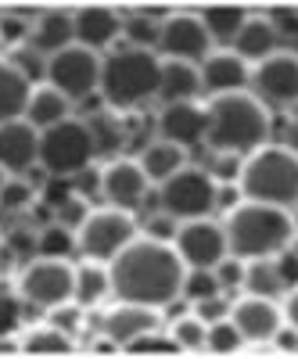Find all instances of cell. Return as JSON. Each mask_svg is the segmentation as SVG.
<instances>
[{"instance_id":"3","label":"cell","mask_w":298,"mask_h":359,"mask_svg":"<svg viewBox=\"0 0 298 359\" xmlns=\"http://www.w3.org/2000/svg\"><path fill=\"white\" fill-rule=\"evenodd\" d=\"M208 111L205 137L216 151H259L266 133H270V115H266L262 101L252 94H216Z\"/></svg>"},{"instance_id":"20","label":"cell","mask_w":298,"mask_h":359,"mask_svg":"<svg viewBox=\"0 0 298 359\" xmlns=\"http://www.w3.org/2000/svg\"><path fill=\"white\" fill-rule=\"evenodd\" d=\"M72 18H76V43L79 47H90V50L108 47L118 36V25H123L111 8H83Z\"/></svg>"},{"instance_id":"43","label":"cell","mask_w":298,"mask_h":359,"mask_svg":"<svg viewBox=\"0 0 298 359\" xmlns=\"http://www.w3.org/2000/svg\"><path fill=\"white\" fill-rule=\"evenodd\" d=\"M216 277H219V287H237V284H241L245 280V266L241 262H237V259H219L216 262Z\"/></svg>"},{"instance_id":"17","label":"cell","mask_w":298,"mask_h":359,"mask_svg":"<svg viewBox=\"0 0 298 359\" xmlns=\"http://www.w3.org/2000/svg\"><path fill=\"white\" fill-rule=\"evenodd\" d=\"M101 331L115 341V345H130L133 338L147 334V331H158V309L155 306H137V302H123L108 309Z\"/></svg>"},{"instance_id":"1","label":"cell","mask_w":298,"mask_h":359,"mask_svg":"<svg viewBox=\"0 0 298 359\" xmlns=\"http://www.w3.org/2000/svg\"><path fill=\"white\" fill-rule=\"evenodd\" d=\"M184 259L162 241H130L108 266L111 294L118 302L137 306H169L184 291Z\"/></svg>"},{"instance_id":"35","label":"cell","mask_w":298,"mask_h":359,"mask_svg":"<svg viewBox=\"0 0 298 359\" xmlns=\"http://www.w3.org/2000/svg\"><path fill=\"white\" fill-rule=\"evenodd\" d=\"M18 320H22V302H18V294L8 291V287H0V338H8L18 331Z\"/></svg>"},{"instance_id":"32","label":"cell","mask_w":298,"mask_h":359,"mask_svg":"<svg viewBox=\"0 0 298 359\" xmlns=\"http://www.w3.org/2000/svg\"><path fill=\"white\" fill-rule=\"evenodd\" d=\"M205 345L212 352H237L245 345V334L237 331L233 320H216L212 327H208V334H205Z\"/></svg>"},{"instance_id":"19","label":"cell","mask_w":298,"mask_h":359,"mask_svg":"<svg viewBox=\"0 0 298 359\" xmlns=\"http://www.w3.org/2000/svg\"><path fill=\"white\" fill-rule=\"evenodd\" d=\"M201 86L216 90V94H237L248 86V65L237 50H216L205 57L201 65Z\"/></svg>"},{"instance_id":"51","label":"cell","mask_w":298,"mask_h":359,"mask_svg":"<svg viewBox=\"0 0 298 359\" xmlns=\"http://www.w3.org/2000/svg\"><path fill=\"white\" fill-rule=\"evenodd\" d=\"M147 230H151V237H176V226H172V216H155L151 223H147Z\"/></svg>"},{"instance_id":"14","label":"cell","mask_w":298,"mask_h":359,"mask_svg":"<svg viewBox=\"0 0 298 359\" xmlns=\"http://www.w3.org/2000/svg\"><path fill=\"white\" fill-rule=\"evenodd\" d=\"M255 86L266 101L291 104L298 101V54H270L255 69Z\"/></svg>"},{"instance_id":"50","label":"cell","mask_w":298,"mask_h":359,"mask_svg":"<svg viewBox=\"0 0 298 359\" xmlns=\"http://www.w3.org/2000/svg\"><path fill=\"white\" fill-rule=\"evenodd\" d=\"M22 36H25L22 18H0V40H22Z\"/></svg>"},{"instance_id":"28","label":"cell","mask_w":298,"mask_h":359,"mask_svg":"<svg viewBox=\"0 0 298 359\" xmlns=\"http://www.w3.org/2000/svg\"><path fill=\"white\" fill-rule=\"evenodd\" d=\"M83 123H86V130H90L94 155H111V151H118V147H123L126 133H123V123H118L115 111L101 108V111H94L90 118H83Z\"/></svg>"},{"instance_id":"26","label":"cell","mask_w":298,"mask_h":359,"mask_svg":"<svg viewBox=\"0 0 298 359\" xmlns=\"http://www.w3.org/2000/svg\"><path fill=\"white\" fill-rule=\"evenodd\" d=\"M201 90V72L191 65V62H165L162 65V86L158 94L172 104V101H191L194 94Z\"/></svg>"},{"instance_id":"56","label":"cell","mask_w":298,"mask_h":359,"mask_svg":"<svg viewBox=\"0 0 298 359\" xmlns=\"http://www.w3.org/2000/svg\"><path fill=\"white\" fill-rule=\"evenodd\" d=\"M94 352H97V355H115V341H111V338H108V341H97Z\"/></svg>"},{"instance_id":"4","label":"cell","mask_w":298,"mask_h":359,"mask_svg":"<svg viewBox=\"0 0 298 359\" xmlns=\"http://www.w3.org/2000/svg\"><path fill=\"white\" fill-rule=\"evenodd\" d=\"M245 201L262 205H294L298 201V155L287 147H259L237 172Z\"/></svg>"},{"instance_id":"22","label":"cell","mask_w":298,"mask_h":359,"mask_svg":"<svg viewBox=\"0 0 298 359\" xmlns=\"http://www.w3.org/2000/svg\"><path fill=\"white\" fill-rule=\"evenodd\" d=\"M76 43V18L65 15V11H47L36 18V29H33V50L36 54H62L65 47Z\"/></svg>"},{"instance_id":"11","label":"cell","mask_w":298,"mask_h":359,"mask_svg":"<svg viewBox=\"0 0 298 359\" xmlns=\"http://www.w3.org/2000/svg\"><path fill=\"white\" fill-rule=\"evenodd\" d=\"M176 252L184 266L194 269H212L230 248H226V230L212 219H184L176 226Z\"/></svg>"},{"instance_id":"41","label":"cell","mask_w":298,"mask_h":359,"mask_svg":"<svg viewBox=\"0 0 298 359\" xmlns=\"http://www.w3.org/2000/svg\"><path fill=\"white\" fill-rule=\"evenodd\" d=\"M11 65H18V69H22L29 79L47 76V62H40V54H36L33 47H29V50H22V47H18V50L11 54Z\"/></svg>"},{"instance_id":"36","label":"cell","mask_w":298,"mask_h":359,"mask_svg":"<svg viewBox=\"0 0 298 359\" xmlns=\"http://www.w3.org/2000/svg\"><path fill=\"white\" fill-rule=\"evenodd\" d=\"M184 291L187 298H208V294H219V277L212 273V269H194L191 277H184Z\"/></svg>"},{"instance_id":"5","label":"cell","mask_w":298,"mask_h":359,"mask_svg":"<svg viewBox=\"0 0 298 359\" xmlns=\"http://www.w3.org/2000/svg\"><path fill=\"white\" fill-rule=\"evenodd\" d=\"M162 86V62L144 47H123L101 65V90L104 101L115 108H133L147 101Z\"/></svg>"},{"instance_id":"57","label":"cell","mask_w":298,"mask_h":359,"mask_svg":"<svg viewBox=\"0 0 298 359\" xmlns=\"http://www.w3.org/2000/svg\"><path fill=\"white\" fill-rule=\"evenodd\" d=\"M4 184H8V169H4V165H0V187H4Z\"/></svg>"},{"instance_id":"7","label":"cell","mask_w":298,"mask_h":359,"mask_svg":"<svg viewBox=\"0 0 298 359\" xmlns=\"http://www.w3.org/2000/svg\"><path fill=\"white\" fill-rule=\"evenodd\" d=\"M47 83L54 90H62L69 101L90 97L101 86V57H97V50L72 43L62 54H54L47 62Z\"/></svg>"},{"instance_id":"58","label":"cell","mask_w":298,"mask_h":359,"mask_svg":"<svg viewBox=\"0 0 298 359\" xmlns=\"http://www.w3.org/2000/svg\"><path fill=\"white\" fill-rule=\"evenodd\" d=\"M291 43H294V54H298V33H294V36H291Z\"/></svg>"},{"instance_id":"37","label":"cell","mask_w":298,"mask_h":359,"mask_svg":"<svg viewBox=\"0 0 298 359\" xmlns=\"http://www.w3.org/2000/svg\"><path fill=\"white\" fill-rule=\"evenodd\" d=\"M40 252L43 255H54V259H62L72 252V237H69V226H47L40 233Z\"/></svg>"},{"instance_id":"27","label":"cell","mask_w":298,"mask_h":359,"mask_svg":"<svg viewBox=\"0 0 298 359\" xmlns=\"http://www.w3.org/2000/svg\"><path fill=\"white\" fill-rule=\"evenodd\" d=\"M72 348H76L72 334L62 331L57 323H40L33 331H25V338H22V352H29V355H69Z\"/></svg>"},{"instance_id":"39","label":"cell","mask_w":298,"mask_h":359,"mask_svg":"<svg viewBox=\"0 0 298 359\" xmlns=\"http://www.w3.org/2000/svg\"><path fill=\"white\" fill-rule=\"evenodd\" d=\"M29 198H33V187L22 184V180H8V184L0 187V208H25Z\"/></svg>"},{"instance_id":"54","label":"cell","mask_w":298,"mask_h":359,"mask_svg":"<svg viewBox=\"0 0 298 359\" xmlns=\"http://www.w3.org/2000/svg\"><path fill=\"white\" fill-rule=\"evenodd\" d=\"M237 194H241V191H233V187H216V205H223V208H233L237 205Z\"/></svg>"},{"instance_id":"44","label":"cell","mask_w":298,"mask_h":359,"mask_svg":"<svg viewBox=\"0 0 298 359\" xmlns=\"http://www.w3.org/2000/svg\"><path fill=\"white\" fill-rule=\"evenodd\" d=\"M72 180H47V187H43V201L50 205V208H57L62 201H69L72 198Z\"/></svg>"},{"instance_id":"55","label":"cell","mask_w":298,"mask_h":359,"mask_svg":"<svg viewBox=\"0 0 298 359\" xmlns=\"http://www.w3.org/2000/svg\"><path fill=\"white\" fill-rule=\"evenodd\" d=\"M287 151H294V155H298V118L287 126Z\"/></svg>"},{"instance_id":"21","label":"cell","mask_w":298,"mask_h":359,"mask_svg":"<svg viewBox=\"0 0 298 359\" xmlns=\"http://www.w3.org/2000/svg\"><path fill=\"white\" fill-rule=\"evenodd\" d=\"M29 94H33L29 76L18 65H11V57H0V123H15L25 115Z\"/></svg>"},{"instance_id":"9","label":"cell","mask_w":298,"mask_h":359,"mask_svg":"<svg viewBox=\"0 0 298 359\" xmlns=\"http://www.w3.org/2000/svg\"><path fill=\"white\" fill-rule=\"evenodd\" d=\"M18 291L29 298L33 306H43V309H54L69 302L76 294V269L65 266L62 259L54 255H43L36 262H29L18 277Z\"/></svg>"},{"instance_id":"16","label":"cell","mask_w":298,"mask_h":359,"mask_svg":"<svg viewBox=\"0 0 298 359\" xmlns=\"http://www.w3.org/2000/svg\"><path fill=\"white\" fill-rule=\"evenodd\" d=\"M101 191L115 208H137L147 194V176L140 162H111L101 172Z\"/></svg>"},{"instance_id":"42","label":"cell","mask_w":298,"mask_h":359,"mask_svg":"<svg viewBox=\"0 0 298 359\" xmlns=\"http://www.w3.org/2000/svg\"><path fill=\"white\" fill-rule=\"evenodd\" d=\"M194 316H201L205 323H216L226 316V302H223V294H208V298H198L194 302Z\"/></svg>"},{"instance_id":"6","label":"cell","mask_w":298,"mask_h":359,"mask_svg":"<svg viewBox=\"0 0 298 359\" xmlns=\"http://www.w3.org/2000/svg\"><path fill=\"white\" fill-rule=\"evenodd\" d=\"M94 158V140L83 118H62L40 130V165L54 176H76Z\"/></svg>"},{"instance_id":"2","label":"cell","mask_w":298,"mask_h":359,"mask_svg":"<svg viewBox=\"0 0 298 359\" xmlns=\"http://www.w3.org/2000/svg\"><path fill=\"white\" fill-rule=\"evenodd\" d=\"M223 230H226V248L237 259L280 255L291 245V237H294V223L287 216V208L262 205V201L233 205Z\"/></svg>"},{"instance_id":"15","label":"cell","mask_w":298,"mask_h":359,"mask_svg":"<svg viewBox=\"0 0 298 359\" xmlns=\"http://www.w3.org/2000/svg\"><path fill=\"white\" fill-rule=\"evenodd\" d=\"M230 320L237 323V331L245 334V341H273L277 331L284 327V316L273 306V298H262V294L241 298V302L233 306Z\"/></svg>"},{"instance_id":"13","label":"cell","mask_w":298,"mask_h":359,"mask_svg":"<svg viewBox=\"0 0 298 359\" xmlns=\"http://www.w3.org/2000/svg\"><path fill=\"white\" fill-rule=\"evenodd\" d=\"M40 162V130L29 118L0 123V165L8 172H25Z\"/></svg>"},{"instance_id":"8","label":"cell","mask_w":298,"mask_h":359,"mask_svg":"<svg viewBox=\"0 0 298 359\" xmlns=\"http://www.w3.org/2000/svg\"><path fill=\"white\" fill-rule=\"evenodd\" d=\"M162 208L172 219H205L216 208V184L201 169H180L162 184Z\"/></svg>"},{"instance_id":"47","label":"cell","mask_w":298,"mask_h":359,"mask_svg":"<svg viewBox=\"0 0 298 359\" xmlns=\"http://www.w3.org/2000/svg\"><path fill=\"white\" fill-rule=\"evenodd\" d=\"M277 269H280V277H284V284H298V255L294 252H280L277 255Z\"/></svg>"},{"instance_id":"29","label":"cell","mask_w":298,"mask_h":359,"mask_svg":"<svg viewBox=\"0 0 298 359\" xmlns=\"http://www.w3.org/2000/svg\"><path fill=\"white\" fill-rule=\"evenodd\" d=\"M245 284L252 294H262V298H273L284 291V277L277 269V259L273 255H262V259H252V266H245Z\"/></svg>"},{"instance_id":"45","label":"cell","mask_w":298,"mask_h":359,"mask_svg":"<svg viewBox=\"0 0 298 359\" xmlns=\"http://www.w3.org/2000/svg\"><path fill=\"white\" fill-rule=\"evenodd\" d=\"M50 323H57L62 331H76V323H79V306H72V302H62V306H54L50 309Z\"/></svg>"},{"instance_id":"10","label":"cell","mask_w":298,"mask_h":359,"mask_svg":"<svg viewBox=\"0 0 298 359\" xmlns=\"http://www.w3.org/2000/svg\"><path fill=\"white\" fill-rule=\"evenodd\" d=\"M133 216L123 208H97L79 226V248L90 259H115L133 241Z\"/></svg>"},{"instance_id":"30","label":"cell","mask_w":298,"mask_h":359,"mask_svg":"<svg viewBox=\"0 0 298 359\" xmlns=\"http://www.w3.org/2000/svg\"><path fill=\"white\" fill-rule=\"evenodd\" d=\"M108 291H111V280H108L104 266H94V262L79 266V273H76V302L79 306H97Z\"/></svg>"},{"instance_id":"31","label":"cell","mask_w":298,"mask_h":359,"mask_svg":"<svg viewBox=\"0 0 298 359\" xmlns=\"http://www.w3.org/2000/svg\"><path fill=\"white\" fill-rule=\"evenodd\" d=\"M245 18H248V15H245L241 8H208V11L201 15L208 36L219 40V43H233L237 33H241V25H245Z\"/></svg>"},{"instance_id":"46","label":"cell","mask_w":298,"mask_h":359,"mask_svg":"<svg viewBox=\"0 0 298 359\" xmlns=\"http://www.w3.org/2000/svg\"><path fill=\"white\" fill-rule=\"evenodd\" d=\"M8 241H11L15 252H33V248H40V237H33V230H29V226H11V230H8Z\"/></svg>"},{"instance_id":"18","label":"cell","mask_w":298,"mask_h":359,"mask_svg":"<svg viewBox=\"0 0 298 359\" xmlns=\"http://www.w3.org/2000/svg\"><path fill=\"white\" fill-rule=\"evenodd\" d=\"M205 126H208V111L198 108L194 101H172L162 118H158V130H162V140H172V144H198L205 137Z\"/></svg>"},{"instance_id":"34","label":"cell","mask_w":298,"mask_h":359,"mask_svg":"<svg viewBox=\"0 0 298 359\" xmlns=\"http://www.w3.org/2000/svg\"><path fill=\"white\" fill-rule=\"evenodd\" d=\"M126 348H130L133 355H151V352H165V355H172V352H180L176 338H165V334H158V331H147V334L133 338Z\"/></svg>"},{"instance_id":"40","label":"cell","mask_w":298,"mask_h":359,"mask_svg":"<svg viewBox=\"0 0 298 359\" xmlns=\"http://www.w3.org/2000/svg\"><path fill=\"white\" fill-rule=\"evenodd\" d=\"M86 216H90V212H86V205H83V198H69V201H62V205H57V219H62V226H83L86 223Z\"/></svg>"},{"instance_id":"38","label":"cell","mask_w":298,"mask_h":359,"mask_svg":"<svg viewBox=\"0 0 298 359\" xmlns=\"http://www.w3.org/2000/svg\"><path fill=\"white\" fill-rule=\"evenodd\" d=\"M158 29L162 25H155L151 18H130L126 22V33H130L133 47H144V50H147V43H158Z\"/></svg>"},{"instance_id":"23","label":"cell","mask_w":298,"mask_h":359,"mask_svg":"<svg viewBox=\"0 0 298 359\" xmlns=\"http://www.w3.org/2000/svg\"><path fill=\"white\" fill-rule=\"evenodd\" d=\"M277 43H280V33H277L273 18H245L241 33H237V40H233L237 54H241L245 62H248V57H270V54H277Z\"/></svg>"},{"instance_id":"12","label":"cell","mask_w":298,"mask_h":359,"mask_svg":"<svg viewBox=\"0 0 298 359\" xmlns=\"http://www.w3.org/2000/svg\"><path fill=\"white\" fill-rule=\"evenodd\" d=\"M208 29L198 15H169L158 29V47L172 54L176 62H194V57H208Z\"/></svg>"},{"instance_id":"52","label":"cell","mask_w":298,"mask_h":359,"mask_svg":"<svg viewBox=\"0 0 298 359\" xmlns=\"http://www.w3.org/2000/svg\"><path fill=\"white\" fill-rule=\"evenodd\" d=\"M284 316H287V323H291V327H298V287L287 294V302H284Z\"/></svg>"},{"instance_id":"25","label":"cell","mask_w":298,"mask_h":359,"mask_svg":"<svg viewBox=\"0 0 298 359\" xmlns=\"http://www.w3.org/2000/svg\"><path fill=\"white\" fill-rule=\"evenodd\" d=\"M140 169H144L147 180H158V184H165L172 172L184 169V147L172 144V140H155V144H147L144 155H140Z\"/></svg>"},{"instance_id":"33","label":"cell","mask_w":298,"mask_h":359,"mask_svg":"<svg viewBox=\"0 0 298 359\" xmlns=\"http://www.w3.org/2000/svg\"><path fill=\"white\" fill-rule=\"evenodd\" d=\"M205 320L201 316H180L172 323V338H176V345L180 348H201L205 345Z\"/></svg>"},{"instance_id":"48","label":"cell","mask_w":298,"mask_h":359,"mask_svg":"<svg viewBox=\"0 0 298 359\" xmlns=\"http://www.w3.org/2000/svg\"><path fill=\"white\" fill-rule=\"evenodd\" d=\"M212 169H216L219 180H237V172H241V162L233 158V151H223V155L212 162Z\"/></svg>"},{"instance_id":"49","label":"cell","mask_w":298,"mask_h":359,"mask_svg":"<svg viewBox=\"0 0 298 359\" xmlns=\"http://www.w3.org/2000/svg\"><path fill=\"white\" fill-rule=\"evenodd\" d=\"M72 187H76V191H83V194L97 191V187H101V172H97V169H90V165L79 169V172H76V180H72Z\"/></svg>"},{"instance_id":"24","label":"cell","mask_w":298,"mask_h":359,"mask_svg":"<svg viewBox=\"0 0 298 359\" xmlns=\"http://www.w3.org/2000/svg\"><path fill=\"white\" fill-rule=\"evenodd\" d=\"M25 118L36 130H47L54 123H62V118H69V97L62 94V90H54L50 83H40V86H33V94H29Z\"/></svg>"},{"instance_id":"53","label":"cell","mask_w":298,"mask_h":359,"mask_svg":"<svg viewBox=\"0 0 298 359\" xmlns=\"http://www.w3.org/2000/svg\"><path fill=\"white\" fill-rule=\"evenodd\" d=\"M277 345L280 348H298V327H291V331L280 327V331H277Z\"/></svg>"}]
</instances>
